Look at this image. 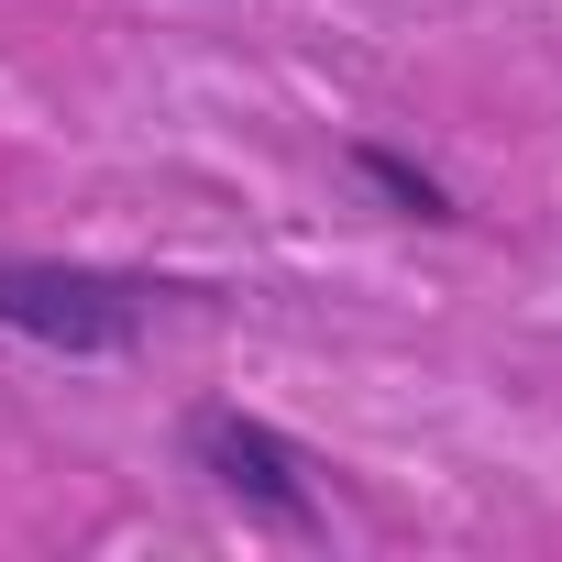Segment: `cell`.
<instances>
[{"mask_svg":"<svg viewBox=\"0 0 562 562\" xmlns=\"http://www.w3.org/2000/svg\"><path fill=\"white\" fill-rule=\"evenodd\" d=\"M166 299H199V288H177V276H133V265H78V254H0V331L45 342L67 364L133 353Z\"/></svg>","mask_w":562,"mask_h":562,"instance_id":"1","label":"cell"},{"mask_svg":"<svg viewBox=\"0 0 562 562\" xmlns=\"http://www.w3.org/2000/svg\"><path fill=\"white\" fill-rule=\"evenodd\" d=\"M177 452H188V474L210 485V496H232L243 518H265V529H321V463L276 430V419H254V408H188L177 419Z\"/></svg>","mask_w":562,"mask_h":562,"instance_id":"2","label":"cell"},{"mask_svg":"<svg viewBox=\"0 0 562 562\" xmlns=\"http://www.w3.org/2000/svg\"><path fill=\"white\" fill-rule=\"evenodd\" d=\"M342 166H353V177H364L397 221H463V210H452V188H441L430 166H408L397 144H342Z\"/></svg>","mask_w":562,"mask_h":562,"instance_id":"3","label":"cell"}]
</instances>
